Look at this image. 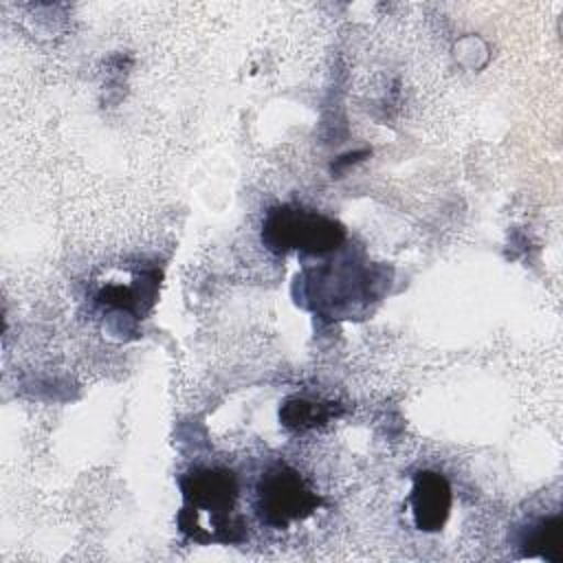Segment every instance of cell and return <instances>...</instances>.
<instances>
[{"instance_id": "5b68a950", "label": "cell", "mask_w": 563, "mask_h": 563, "mask_svg": "<svg viewBox=\"0 0 563 563\" xmlns=\"http://www.w3.org/2000/svg\"><path fill=\"white\" fill-rule=\"evenodd\" d=\"M523 556H539L550 563L563 561V517L550 515L532 523L521 541Z\"/></svg>"}, {"instance_id": "277c9868", "label": "cell", "mask_w": 563, "mask_h": 563, "mask_svg": "<svg viewBox=\"0 0 563 563\" xmlns=\"http://www.w3.org/2000/svg\"><path fill=\"white\" fill-rule=\"evenodd\" d=\"M407 504L411 508V519L418 530H442L453 504V493L446 477L438 471H418L413 475V486Z\"/></svg>"}, {"instance_id": "7a4b0ae2", "label": "cell", "mask_w": 563, "mask_h": 563, "mask_svg": "<svg viewBox=\"0 0 563 563\" xmlns=\"http://www.w3.org/2000/svg\"><path fill=\"white\" fill-rule=\"evenodd\" d=\"M343 240L345 229L341 222L297 205L273 207L262 224V242L277 255L290 251L323 255L339 249Z\"/></svg>"}, {"instance_id": "8992f818", "label": "cell", "mask_w": 563, "mask_h": 563, "mask_svg": "<svg viewBox=\"0 0 563 563\" xmlns=\"http://www.w3.org/2000/svg\"><path fill=\"white\" fill-rule=\"evenodd\" d=\"M341 411L336 402H312L306 398H288L279 407V420L290 431H308L312 427L325 424Z\"/></svg>"}, {"instance_id": "3957f363", "label": "cell", "mask_w": 563, "mask_h": 563, "mask_svg": "<svg viewBox=\"0 0 563 563\" xmlns=\"http://www.w3.org/2000/svg\"><path fill=\"white\" fill-rule=\"evenodd\" d=\"M321 506V497L288 464L271 466L257 482V515L262 523L284 530L310 517Z\"/></svg>"}, {"instance_id": "6da1fadb", "label": "cell", "mask_w": 563, "mask_h": 563, "mask_svg": "<svg viewBox=\"0 0 563 563\" xmlns=\"http://www.w3.org/2000/svg\"><path fill=\"white\" fill-rule=\"evenodd\" d=\"M183 508L178 528L198 543H240L246 539V521L233 512L238 504V477L229 468L198 466L180 477Z\"/></svg>"}]
</instances>
